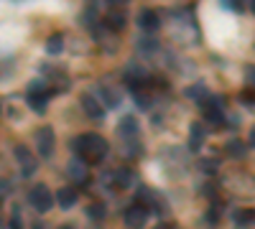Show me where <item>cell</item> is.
Listing matches in <instances>:
<instances>
[{"mask_svg":"<svg viewBox=\"0 0 255 229\" xmlns=\"http://www.w3.org/2000/svg\"><path fill=\"white\" fill-rule=\"evenodd\" d=\"M102 94H105V99H108L113 107H115L118 102H120V94H118V92H113V89H108V87H102Z\"/></svg>","mask_w":255,"mask_h":229,"instance_id":"20","label":"cell"},{"mask_svg":"<svg viewBox=\"0 0 255 229\" xmlns=\"http://www.w3.org/2000/svg\"><path fill=\"white\" fill-rule=\"evenodd\" d=\"M61 229H74V227H72V224H67V227H61Z\"/></svg>","mask_w":255,"mask_h":229,"instance_id":"27","label":"cell"},{"mask_svg":"<svg viewBox=\"0 0 255 229\" xmlns=\"http://www.w3.org/2000/svg\"><path fill=\"white\" fill-rule=\"evenodd\" d=\"M186 97H191V99H204V97H207L204 84H194V87H189V89H186Z\"/></svg>","mask_w":255,"mask_h":229,"instance_id":"18","label":"cell"},{"mask_svg":"<svg viewBox=\"0 0 255 229\" xmlns=\"http://www.w3.org/2000/svg\"><path fill=\"white\" fill-rule=\"evenodd\" d=\"M28 201H31V206L36 212H49L51 209V204H54V199H51V191L46 189L44 183H38V186H33L31 189V194H28Z\"/></svg>","mask_w":255,"mask_h":229,"instance_id":"2","label":"cell"},{"mask_svg":"<svg viewBox=\"0 0 255 229\" xmlns=\"http://www.w3.org/2000/svg\"><path fill=\"white\" fill-rule=\"evenodd\" d=\"M125 224L130 229H140L145 224V209L143 206H130V209L125 212Z\"/></svg>","mask_w":255,"mask_h":229,"instance_id":"6","label":"cell"},{"mask_svg":"<svg viewBox=\"0 0 255 229\" xmlns=\"http://www.w3.org/2000/svg\"><path fill=\"white\" fill-rule=\"evenodd\" d=\"M204 128L202 125H194V128H191V135H189V143H191V148H199L202 145V140H204Z\"/></svg>","mask_w":255,"mask_h":229,"instance_id":"14","label":"cell"},{"mask_svg":"<svg viewBox=\"0 0 255 229\" xmlns=\"http://www.w3.org/2000/svg\"><path fill=\"white\" fill-rule=\"evenodd\" d=\"M227 153L235 155V158H243V155H245V145H243L240 140H230V143H227Z\"/></svg>","mask_w":255,"mask_h":229,"instance_id":"16","label":"cell"},{"mask_svg":"<svg viewBox=\"0 0 255 229\" xmlns=\"http://www.w3.org/2000/svg\"><path fill=\"white\" fill-rule=\"evenodd\" d=\"M10 229H20V217H18V212H15V217H13V222H10Z\"/></svg>","mask_w":255,"mask_h":229,"instance_id":"23","label":"cell"},{"mask_svg":"<svg viewBox=\"0 0 255 229\" xmlns=\"http://www.w3.org/2000/svg\"><path fill=\"white\" fill-rule=\"evenodd\" d=\"M56 201H59L61 209H72L74 201H77V191L72 189V186H64V189L56 194Z\"/></svg>","mask_w":255,"mask_h":229,"instance_id":"8","label":"cell"},{"mask_svg":"<svg viewBox=\"0 0 255 229\" xmlns=\"http://www.w3.org/2000/svg\"><path fill=\"white\" fill-rule=\"evenodd\" d=\"M61 49H64V38H61L59 33H56V36H51V38L46 41V51H49V54H59Z\"/></svg>","mask_w":255,"mask_h":229,"instance_id":"15","label":"cell"},{"mask_svg":"<svg viewBox=\"0 0 255 229\" xmlns=\"http://www.w3.org/2000/svg\"><path fill=\"white\" fill-rule=\"evenodd\" d=\"M87 214H90L92 219H105V206H102V204H90Z\"/></svg>","mask_w":255,"mask_h":229,"instance_id":"19","label":"cell"},{"mask_svg":"<svg viewBox=\"0 0 255 229\" xmlns=\"http://www.w3.org/2000/svg\"><path fill=\"white\" fill-rule=\"evenodd\" d=\"M245 76H248V84H250V87H255V67H248Z\"/></svg>","mask_w":255,"mask_h":229,"instance_id":"21","label":"cell"},{"mask_svg":"<svg viewBox=\"0 0 255 229\" xmlns=\"http://www.w3.org/2000/svg\"><path fill=\"white\" fill-rule=\"evenodd\" d=\"M69 176L74 181H84V178H87V165H84L82 160H72L69 163Z\"/></svg>","mask_w":255,"mask_h":229,"instance_id":"12","label":"cell"},{"mask_svg":"<svg viewBox=\"0 0 255 229\" xmlns=\"http://www.w3.org/2000/svg\"><path fill=\"white\" fill-rule=\"evenodd\" d=\"M156 229H171V227H168V224H161V227H156Z\"/></svg>","mask_w":255,"mask_h":229,"instance_id":"26","label":"cell"},{"mask_svg":"<svg viewBox=\"0 0 255 229\" xmlns=\"http://www.w3.org/2000/svg\"><path fill=\"white\" fill-rule=\"evenodd\" d=\"M15 158L20 163V173L23 176H31L36 171V158L31 155V151L26 148V145H15Z\"/></svg>","mask_w":255,"mask_h":229,"instance_id":"4","label":"cell"},{"mask_svg":"<svg viewBox=\"0 0 255 229\" xmlns=\"http://www.w3.org/2000/svg\"><path fill=\"white\" fill-rule=\"evenodd\" d=\"M8 194V181H3V178H0V199H3Z\"/></svg>","mask_w":255,"mask_h":229,"instance_id":"22","label":"cell"},{"mask_svg":"<svg viewBox=\"0 0 255 229\" xmlns=\"http://www.w3.org/2000/svg\"><path fill=\"white\" fill-rule=\"evenodd\" d=\"M250 145H255V128L250 130Z\"/></svg>","mask_w":255,"mask_h":229,"instance_id":"25","label":"cell"},{"mask_svg":"<svg viewBox=\"0 0 255 229\" xmlns=\"http://www.w3.org/2000/svg\"><path fill=\"white\" fill-rule=\"evenodd\" d=\"M46 102H49V89L44 87V81H33L28 87V105L41 115V112H46Z\"/></svg>","mask_w":255,"mask_h":229,"instance_id":"3","label":"cell"},{"mask_svg":"<svg viewBox=\"0 0 255 229\" xmlns=\"http://www.w3.org/2000/svg\"><path fill=\"white\" fill-rule=\"evenodd\" d=\"M82 107H84V112H87L90 117H95V120H102V115H105L102 105L92 94H82Z\"/></svg>","mask_w":255,"mask_h":229,"instance_id":"7","label":"cell"},{"mask_svg":"<svg viewBox=\"0 0 255 229\" xmlns=\"http://www.w3.org/2000/svg\"><path fill=\"white\" fill-rule=\"evenodd\" d=\"M108 20H110V26H115V28L120 31V28L125 26V13H123V10H113Z\"/></svg>","mask_w":255,"mask_h":229,"instance_id":"17","label":"cell"},{"mask_svg":"<svg viewBox=\"0 0 255 229\" xmlns=\"http://www.w3.org/2000/svg\"><path fill=\"white\" fill-rule=\"evenodd\" d=\"M204 117H207L209 122H222V105L207 102V105H204Z\"/></svg>","mask_w":255,"mask_h":229,"instance_id":"11","label":"cell"},{"mask_svg":"<svg viewBox=\"0 0 255 229\" xmlns=\"http://www.w3.org/2000/svg\"><path fill=\"white\" fill-rule=\"evenodd\" d=\"M202 168H204V171H217V165H212V160H204Z\"/></svg>","mask_w":255,"mask_h":229,"instance_id":"24","label":"cell"},{"mask_svg":"<svg viewBox=\"0 0 255 229\" xmlns=\"http://www.w3.org/2000/svg\"><path fill=\"white\" fill-rule=\"evenodd\" d=\"M138 20H140V26H143L145 31H156V28H158V15H156L153 10H148V8L140 13Z\"/></svg>","mask_w":255,"mask_h":229,"instance_id":"10","label":"cell"},{"mask_svg":"<svg viewBox=\"0 0 255 229\" xmlns=\"http://www.w3.org/2000/svg\"><path fill=\"white\" fill-rule=\"evenodd\" d=\"M118 133H120L123 138H133V135H138V120H135V117H123L120 125H118Z\"/></svg>","mask_w":255,"mask_h":229,"instance_id":"9","label":"cell"},{"mask_svg":"<svg viewBox=\"0 0 255 229\" xmlns=\"http://www.w3.org/2000/svg\"><path fill=\"white\" fill-rule=\"evenodd\" d=\"M232 219H235V224H238L240 229H245L248 224L255 222V212H250V209H240V212H235V217H232Z\"/></svg>","mask_w":255,"mask_h":229,"instance_id":"13","label":"cell"},{"mask_svg":"<svg viewBox=\"0 0 255 229\" xmlns=\"http://www.w3.org/2000/svg\"><path fill=\"white\" fill-rule=\"evenodd\" d=\"M74 151L82 155V160L87 163H97L108 155V140L95 135V133H84L74 140Z\"/></svg>","mask_w":255,"mask_h":229,"instance_id":"1","label":"cell"},{"mask_svg":"<svg viewBox=\"0 0 255 229\" xmlns=\"http://www.w3.org/2000/svg\"><path fill=\"white\" fill-rule=\"evenodd\" d=\"M36 148H38V153L44 158L51 155V151H54V133H51V128H41L36 133Z\"/></svg>","mask_w":255,"mask_h":229,"instance_id":"5","label":"cell"}]
</instances>
